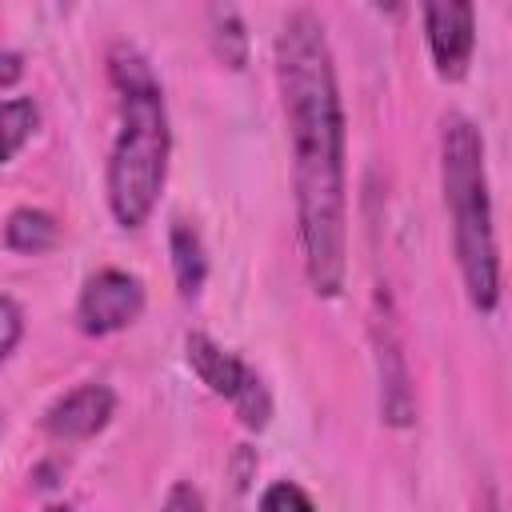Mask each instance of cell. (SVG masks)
Segmentation results:
<instances>
[{"instance_id": "obj_6", "label": "cell", "mask_w": 512, "mask_h": 512, "mask_svg": "<svg viewBox=\"0 0 512 512\" xmlns=\"http://www.w3.org/2000/svg\"><path fill=\"white\" fill-rule=\"evenodd\" d=\"M116 412V396L108 384H80L72 392H64L60 400L48 404L44 412V432L52 440H64V444H76V440H88L96 432L108 428Z\"/></svg>"}, {"instance_id": "obj_11", "label": "cell", "mask_w": 512, "mask_h": 512, "mask_svg": "<svg viewBox=\"0 0 512 512\" xmlns=\"http://www.w3.org/2000/svg\"><path fill=\"white\" fill-rule=\"evenodd\" d=\"M60 240V224L44 208H16L4 224V244L24 256H40Z\"/></svg>"}, {"instance_id": "obj_10", "label": "cell", "mask_w": 512, "mask_h": 512, "mask_svg": "<svg viewBox=\"0 0 512 512\" xmlns=\"http://www.w3.org/2000/svg\"><path fill=\"white\" fill-rule=\"evenodd\" d=\"M208 36H212L216 56L228 68L240 72L248 64V32H244V20L232 0H208Z\"/></svg>"}, {"instance_id": "obj_18", "label": "cell", "mask_w": 512, "mask_h": 512, "mask_svg": "<svg viewBox=\"0 0 512 512\" xmlns=\"http://www.w3.org/2000/svg\"><path fill=\"white\" fill-rule=\"evenodd\" d=\"M400 4H404V0H372V8H376V12H384V16H396V12H400Z\"/></svg>"}, {"instance_id": "obj_16", "label": "cell", "mask_w": 512, "mask_h": 512, "mask_svg": "<svg viewBox=\"0 0 512 512\" xmlns=\"http://www.w3.org/2000/svg\"><path fill=\"white\" fill-rule=\"evenodd\" d=\"M20 76H24V60H20V52L0 48V88H12Z\"/></svg>"}, {"instance_id": "obj_4", "label": "cell", "mask_w": 512, "mask_h": 512, "mask_svg": "<svg viewBox=\"0 0 512 512\" xmlns=\"http://www.w3.org/2000/svg\"><path fill=\"white\" fill-rule=\"evenodd\" d=\"M144 312V284L124 268H100L88 276L76 300V328L84 336H112L136 324Z\"/></svg>"}, {"instance_id": "obj_5", "label": "cell", "mask_w": 512, "mask_h": 512, "mask_svg": "<svg viewBox=\"0 0 512 512\" xmlns=\"http://www.w3.org/2000/svg\"><path fill=\"white\" fill-rule=\"evenodd\" d=\"M424 40L440 80H464L476 52V8L472 0H420Z\"/></svg>"}, {"instance_id": "obj_17", "label": "cell", "mask_w": 512, "mask_h": 512, "mask_svg": "<svg viewBox=\"0 0 512 512\" xmlns=\"http://www.w3.org/2000/svg\"><path fill=\"white\" fill-rule=\"evenodd\" d=\"M252 472H256V452H252L248 444H240V452H236V484L244 488Z\"/></svg>"}, {"instance_id": "obj_3", "label": "cell", "mask_w": 512, "mask_h": 512, "mask_svg": "<svg viewBox=\"0 0 512 512\" xmlns=\"http://www.w3.org/2000/svg\"><path fill=\"white\" fill-rule=\"evenodd\" d=\"M440 184H444V208L452 220V248H456L464 292L476 312H496L500 248H496V228H492L484 136L460 112H452L440 132Z\"/></svg>"}, {"instance_id": "obj_13", "label": "cell", "mask_w": 512, "mask_h": 512, "mask_svg": "<svg viewBox=\"0 0 512 512\" xmlns=\"http://www.w3.org/2000/svg\"><path fill=\"white\" fill-rule=\"evenodd\" d=\"M260 508H268V512H280V508H300V512H308V508H312V496H308L296 480H276L272 488H264Z\"/></svg>"}, {"instance_id": "obj_15", "label": "cell", "mask_w": 512, "mask_h": 512, "mask_svg": "<svg viewBox=\"0 0 512 512\" xmlns=\"http://www.w3.org/2000/svg\"><path fill=\"white\" fill-rule=\"evenodd\" d=\"M164 508H204V496L192 488V484H176L172 492H168V500H164Z\"/></svg>"}, {"instance_id": "obj_9", "label": "cell", "mask_w": 512, "mask_h": 512, "mask_svg": "<svg viewBox=\"0 0 512 512\" xmlns=\"http://www.w3.org/2000/svg\"><path fill=\"white\" fill-rule=\"evenodd\" d=\"M168 252H172V276H176V292L184 300H196L204 280H208V252L200 232L188 220H172L168 228Z\"/></svg>"}, {"instance_id": "obj_7", "label": "cell", "mask_w": 512, "mask_h": 512, "mask_svg": "<svg viewBox=\"0 0 512 512\" xmlns=\"http://www.w3.org/2000/svg\"><path fill=\"white\" fill-rule=\"evenodd\" d=\"M184 360L188 368L200 376V384L216 396H224L228 404L260 376L252 364H244L236 352H228L224 344H216L208 332H188L184 336Z\"/></svg>"}, {"instance_id": "obj_8", "label": "cell", "mask_w": 512, "mask_h": 512, "mask_svg": "<svg viewBox=\"0 0 512 512\" xmlns=\"http://www.w3.org/2000/svg\"><path fill=\"white\" fill-rule=\"evenodd\" d=\"M372 332H376V368H380V412H384L388 424L404 428V424H412V416H416V400H412L404 352H400V344H396L392 324H384V316H376Z\"/></svg>"}, {"instance_id": "obj_2", "label": "cell", "mask_w": 512, "mask_h": 512, "mask_svg": "<svg viewBox=\"0 0 512 512\" xmlns=\"http://www.w3.org/2000/svg\"><path fill=\"white\" fill-rule=\"evenodd\" d=\"M108 76L120 92V132L108 156V208L120 228H140L156 212V200L168 180L172 128L164 92L148 68V60L132 44H116L108 52Z\"/></svg>"}, {"instance_id": "obj_12", "label": "cell", "mask_w": 512, "mask_h": 512, "mask_svg": "<svg viewBox=\"0 0 512 512\" xmlns=\"http://www.w3.org/2000/svg\"><path fill=\"white\" fill-rule=\"evenodd\" d=\"M40 124V108L32 96H12L0 104V164H8L36 132Z\"/></svg>"}, {"instance_id": "obj_1", "label": "cell", "mask_w": 512, "mask_h": 512, "mask_svg": "<svg viewBox=\"0 0 512 512\" xmlns=\"http://www.w3.org/2000/svg\"><path fill=\"white\" fill-rule=\"evenodd\" d=\"M276 84L292 144L296 232L304 276L332 300L348 276V180H344V104L328 32L316 12L296 8L276 32Z\"/></svg>"}, {"instance_id": "obj_14", "label": "cell", "mask_w": 512, "mask_h": 512, "mask_svg": "<svg viewBox=\"0 0 512 512\" xmlns=\"http://www.w3.org/2000/svg\"><path fill=\"white\" fill-rule=\"evenodd\" d=\"M20 332H24V316H20V308H16L8 296H0V360L16 348Z\"/></svg>"}]
</instances>
